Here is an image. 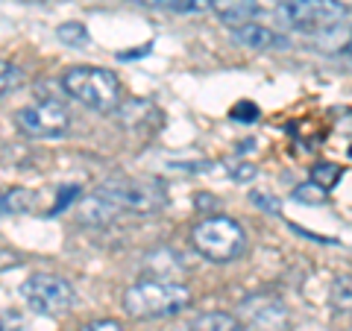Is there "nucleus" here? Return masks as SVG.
Returning <instances> with one entry per match:
<instances>
[{"label": "nucleus", "instance_id": "nucleus-1", "mask_svg": "<svg viewBox=\"0 0 352 331\" xmlns=\"http://www.w3.org/2000/svg\"><path fill=\"white\" fill-rule=\"evenodd\" d=\"M191 290L176 279H141L124 293V311L135 319H162L188 308Z\"/></svg>", "mask_w": 352, "mask_h": 331}, {"label": "nucleus", "instance_id": "nucleus-2", "mask_svg": "<svg viewBox=\"0 0 352 331\" xmlns=\"http://www.w3.org/2000/svg\"><path fill=\"white\" fill-rule=\"evenodd\" d=\"M115 208V214L156 217L168 205V194L159 179H109L94 191Z\"/></svg>", "mask_w": 352, "mask_h": 331}, {"label": "nucleus", "instance_id": "nucleus-3", "mask_svg": "<svg viewBox=\"0 0 352 331\" xmlns=\"http://www.w3.org/2000/svg\"><path fill=\"white\" fill-rule=\"evenodd\" d=\"M62 88L68 91L74 100H80L82 106L94 109V112H118L120 100V82L112 71L94 68V65H80V68L65 71Z\"/></svg>", "mask_w": 352, "mask_h": 331}, {"label": "nucleus", "instance_id": "nucleus-4", "mask_svg": "<svg viewBox=\"0 0 352 331\" xmlns=\"http://www.w3.org/2000/svg\"><path fill=\"white\" fill-rule=\"evenodd\" d=\"M191 240L197 252L214 264H229L247 252V231L241 229L238 220L223 214L200 220L191 231Z\"/></svg>", "mask_w": 352, "mask_h": 331}, {"label": "nucleus", "instance_id": "nucleus-5", "mask_svg": "<svg viewBox=\"0 0 352 331\" xmlns=\"http://www.w3.org/2000/svg\"><path fill=\"white\" fill-rule=\"evenodd\" d=\"M21 296L24 302L32 308L36 314L44 317H59V314H68L74 302H76V293L62 275H53V273H36L21 284Z\"/></svg>", "mask_w": 352, "mask_h": 331}, {"label": "nucleus", "instance_id": "nucleus-6", "mask_svg": "<svg viewBox=\"0 0 352 331\" xmlns=\"http://www.w3.org/2000/svg\"><path fill=\"white\" fill-rule=\"evenodd\" d=\"M346 15L344 0H285L279 6V18L296 32L329 30Z\"/></svg>", "mask_w": 352, "mask_h": 331}, {"label": "nucleus", "instance_id": "nucleus-7", "mask_svg": "<svg viewBox=\"0 0 352 331\" xmlns=\"http://www.w3.org/2000/svg\"><path fill=\"white\" fill-rule=\"evenodd\" d=\"M15 124L30 138H59L71 126V112L59 100H36L18 109Z\"/></svg>", "mask_w": 352, "mask_h": 331}, {"label": "nucleus", "instance_id": "nucleus-8", "mask_svg": "<svg viewBox=\"0 0 352 331\" xmlns=\"http://www.w3.org/2000/svg\"><path fill=\"white\" fill-rule=\"evenodd\" d=\"M241 311H244V326L250 331H288L291 328L288 308H285L279 296H270V293L247 296Z\"/></svg>", "mask_w": 352, "mask_h": 331}, {"label": "nucleus", "instance_id": "nucleus-9", "mask_svg": "<svg viewBox=\"0 0 352 331\" xmlns=\"http://www.w3.org/2000/svg\"><path fill=\"white\" fill-rule=\"evenodd\" d=\"M118 120L120 126H126L132 132H150V129H159L162 126V115L159 109L147 103V100H129V103H120L118 106Z\"/></svg>", "mask_w": 352, "mask_h": 331}, {"label": "nucleus", "instance_id": "nucleus-10", "mask_svg": "<svg viewBox=\"0 0 352 331\" xmlns=\"http://www.w3.org/2000/svg\"><path fill=\"white\" fill-rule=\"evenodd\" d=\"M232 38L250 50H285L288 47V38L279 36V32L270 30V27H261V24L238 27V30H232Z\"/></svg>", "mask_w": 352, "mask_h": 331}, {"label": "nucleus", "instance_id": "nucleus-11", "mask_svg": "<svg viewBox=\"0 0 352 331\" xmlns=\"http://www.w3.org/2000/svg\"><path fill=\"white\" fill-rule=\"evenodd\" d=\"M212 12L223 21L226 27H244V24H252V18L261 12L258 0H212Z\"/></svg>", "mask_w": 352, "mask_h": 331}, {"label": "nucleus", "instance_id": "nucleus-12", "mask_svg": "<svg viewBox=\"0 0 352 331\" xmlns=\"http://www.w3.org/2000/svg\"><path fill=\"white\" fill-rule=\"evenodd\" d=\"M188 331H247V326L238 317L223 314V311H208L191 319Z\"/></svg>", "mask_w": 352, "mask_h": 331}, {"label": "nucleus", "instance_id": "nucleus-13", "mask_svg": "<svg viewBox=\"0 0 352 331\" xmlns=\"http://www.w3.org/2000/svg\"><path fill=\"white\" fill-rule=\"evenodd\" d=\"M115 217H118L115 208L109 205L103 196H97V194L85 196L82 205H80V220H82L85 226H106V223H112Z\"/></svg>", "mask_w": 352, "mask_h": 331}, {"label": "nucleus", "instance_id": "nucleus-14", "mask_svg": "<svg viewBox=\"0 0 352 331\" xmlns=\"http://www.w3.org/2000/svg\"><path fill=\"white\" fill-rule=\"evenodd\" d=\"M147 9H164V12H179V15H203L212 9V0H132Z\"/></svg>", "mask_w": 352, "mask_h": 331}, {"label": "nucleus", "instance_id": "nucleus-15", "mask_svg": "<svg viewBox=\"0 0 352 331\" xmlns=\"http://www.w3.org/2000/svg\"><path fill=\"white\" fill-rule=\"evenodd\" d=\"M38 196L27 191V187H9V191L0 196V214L12 217V214H30L36 208Z\"/></svg>", "mask_w": 352, "mask_h": 331}, {"label": "nucleus", "instance_id": "nucleus-16", "mask_svg": "<svg viewBox=\"0 0 352 331\" xmlns=\"http://www.w3.org/2000/svg\"><path fill=\"white\" fill-rule=\"evenodd\" d=\"M340 176H344V170H340L338 164H332V161H320V164H314L311 168V182L320 185L323 191H332V187L340 182Z\"/></svg>", "mask_w": 352, "mask_h": 331}, {"label": "nucleus", "instance_id": "nucleus-17", "mask_svg": "<svg viewBox=\"0 0 352 331\" xmlns=\"http://www.w3.org/2000/svg\"><path fill=\"white\" fill-rule=\"evenodd\" d=\"M56 36H59L62 44H68V47H85L88 44V30H85V24H76V21L62 24L56 30Z\"/></svg>", "mask_w": 352, "mask_h": 331}, {"label": "nucleus", "instance_id": "nucleus-18", "mask_svg": "<svg viewBox=\"0 0 352 331\" xmlns=\"http://www.w3.org/2000/svg\"><path fill=\"white\" fill-rule=\"evenodd\" d=\"M332 305L338 311H352V275H340L332 284Z\"/></svg>", "mask_w": 352, "mask_h": 331}, {"label": "nucleus", "instance_id": "nucleus-19", "mask_svg": "<svg viewBox=\"0 0 352 331\" xmlns=\"http://www.w3.org/2000/svg\"><path fill=\"white\" fill-rule=\"evenodd\" d=\"M326 196H329V191H323V187L314 182H302L294 187V200H300L305 205H320V203H326Z\"/></svg>", "mask_w": 352, "mask_h": 331}, {"label": "nucleus", "instance_id": "nucleus-20", "mask_svg": "<svg viewBox=\"0 0 352 331\" xmlns=\"http://www.w3.org/2000/svg\"><path fill=\"white\" fill-rule=\"evenodd\" d=\"M21 68H15L12 62H3L0 59V97H6L9 91H15V88L21 85Z\"/></svg>", "mask_w": 352, "mask_h": 331}, {"label": "nucleus", "instance_id": "nucleus-21", "mask_svg": "<svg viewBox=\"0 0 352 331\" xmlns=\"http://www.w3.org/2000/svg\"><path fill=\"white\" fill-rule=\"evenodd\" d=\"M258 106L256 103H250V100H241L232 106V112H229V117L235 120V124H256L258 120Z\"/></svg>", "mask_w": 352, "mask_h": 331}, {"label": "nucleus", "instance_id": "nucleus-22", "mask_svg": "<svg viewBox=\"0 0 352 331\" xmlns=\"http://www.w3.org/2000/svg\"><path fill=\"white\" fill-rule=\"evenodd\" d=\"M76 194H80V191H76V187L71 185V187H62V196H59V200H56V205H53L50 208V214H59V212H65V208H68V203L74 200V196Z\"/></svg>", "mask_w": 352, "mask_h": 331}, {"label": "nucleus", "instance_id": "nucleus-23", "mask_svg": "<svg viewBox=\"0 0 352 331\" xmlns=\"http://www.w3.org/2000/svg\"><path fill=\"white\" fill-rule=\"evenodd\" d=\"M252 203L261 205V208H267V212H273V214L279 212V200H276V196H264L261 191H252Z\"/></svg>", "mask_w": 352, "mask_h": 331}, {"label": "nucleus", "instance_id": "nucleus-24", "mask_svg": "<svg viewBox=\"0 0 352 331\" xmlns=\"http://www.w3.org/2000/svg\"><path fill=\"white\" fill-rule=\"evenodd\" d=\"M232 179H238V182H250V179H256V168L247 161V164H238V168L232 170Z\"/></svg>", "mask_w": 352, "mask_h": 331}, {"label": "nucleus", "instance_id": "nucleus-25", "mask_svg": "<svg viewBox=\"0 0 352 331\" xmlns=\"http://www.w3.org/2000/svg\"><path fill=\"white\" fill-rule=\"evenodd\" d=\"M80 331H124V328H120L115 319H97V323L85 326V328H80Z\"/></svg>", "mask_w": 352, "mask_h": 331}, {"label": "nucleus", "instance_id": "nucleus-26", "mask_svg": "<svg viewBox=\"0 0 352 331\" xmlns=\"http://www.w3.org/2000/svg\"><path fill=\"white\" fill-rule=\"evenodd\" d=\"M346 53H349V56H352V36H349V41H346Z\"/></svg>", "mask_w": 352, "mask_h": 331}, {"label": "nucleus", "instance_id": "nucleus-27", "mask_svg": "<svg viewBox=\"0 0 352 331\" xmlns=\"http://www.w3.org/2000/svg\"><path fill=\"white\" fill-rule=\"evenodd\" d=\"M349 152H352V150H349Z\"/></svg>", "mask_w": 352, "mask_h": 331}]
</instances>
